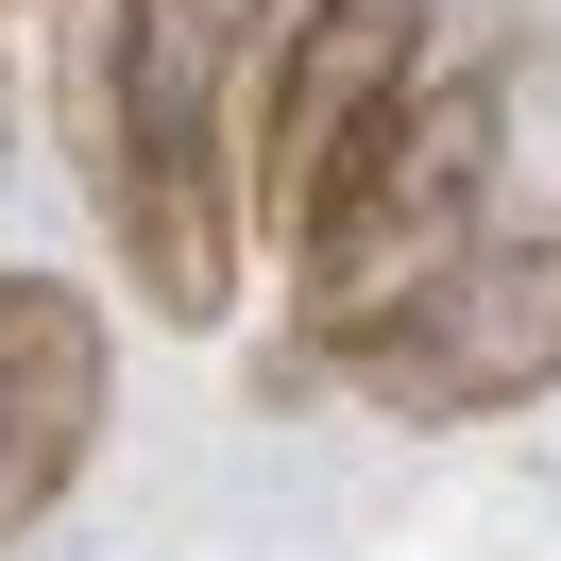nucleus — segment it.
Here are the masks:
<instances>
[{
  "label": "nucleus",
  "mask_w": 561,
  "mask_h": 561,
  "mask_svg": "<svg viewBox=\"0 0 561 561\" xmlns=\"http://www.w3.org/2000/svg\"><path fill=\"white\" fill-rule=\"evenodd\" d=\"M273 0H69V153L85 205H103L119 273L171 341H205L239 307V239H255V103L239 85L273 69Z\"/></svg>",
  "instance_id": "nucleus-1"
},
{
  "label": "nucleus",
  "mask_w": 561,
  "mask_h": 561,
  "mask_svg": "<svg viewBox=\"0 0 561 561\" xmlns=\"http://www.w3.org/2000/svg\"><path fill=\"white\" fill-rule=\"evenodd\" d=\"M493 171H511V85L493 69H425V103L391 119V137L323 187V221L289 239V357L341 375L357 341H391V323L493 239Z\"/></svg>",
  "instance_id": "nucleus-2"
},
{
  "label": "nucleus",
  "mask_w": 561,
  "mask_h": 561,
  "mask_svg": "<svg viewBox=\"0 0 561 561\" xmlns=\"http://www.w3.org/2000/svg\"><path fill=\"white\" fill-rule=\"evenodd\" d=\"M425 18H443V0H307L273 35V69H255V239L273 255L307 239L323 187L425 103Z\"/></svg>",
  "instance_id": "nucleus-3"
},
{
  "label": "nucleus",
  "mask_w": 561,
  "mask_h": 561,
  "mask_svg": "<svg viewBox=\"0 0 561 561\" xmlns=\"http://www.w3.org/2000/svg\"><path fill=\"white\" fill-rule=\"evenodd\" d=\"M341 391H375L391 425H493L561 391V239H477L391 341L341 357Z\"/></svg>",
  "instance_id": "nucleus-4"
},
{
  "label": "nucleus",
  "mask_w": 561,
  "mask_h": 561,
  "mask_svg": "<svg viewBox=\"0 0 561 561\" xmlns=\"http://www.w3.org/2000/svg\"><path fill=\"white\" fill-rule=\"evenodd\" d=\"M103 307L51 273H0V545L18 527H51V493L85 477V443H103Z\"/></svg>",
  "instance_id": "nucleus-5"
},
{
  "label": "nucleus",
  "mask_w": 561,
  "mask_h": 561,
  "mask_svg": "<svg viewBox=\"0 0 561 561\" xmlns=\"http://www.w3.org/2000/svg\"><path fill=\"white\" fill-rule=\"evenodd\" d=\"M0 137H18V85H0Z\"/></svg>",
  "instance_id": "nucleus-6"
}]
</instances>
